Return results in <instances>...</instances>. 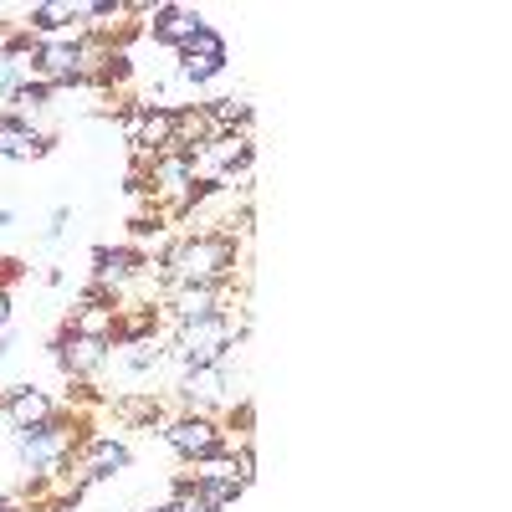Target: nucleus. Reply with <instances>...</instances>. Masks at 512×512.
Here are the masks:
<instances>
[{"label":"nucleus","instance_id":"423d86ee","mask_svg":"<svg viewBox=\"0 0 512 512\" xmlns=\"http://www.w3.org/2000/svg\"><path fill=\"white\" fill-rule=\"evenodd\" d=\"M108 349H113V344H98V338L67 333V338H57V364H62L72 379H88V374H98V369L108 364Z\"/></svg>","mask_w":512,"mask_h":512},{"label":"nucleus","instance_id":"ddd939ff","mask_svg":"<svg viewBox=\"0 0 512 512\" xmlns=\"http://www.w3.org/2000/svg\"><path fill=\"white\" fill-rule=\"evenodd\" d=\"M6 318H11V297H6V287H0V328H6Z\"/></svg>","mask_w":512,"mask_h":512},{"label":"nucleus","instance_id":"f257e3e1","mask_svg":"<svg viewBox=\"0 0 512 512\" xmlns=\"http://www.w3.org/2000/svg\"><path fill=\"white\" fill-rule=\"evenodd\" d=\"M159 267H164L169 287H226L236 277V236H226V231L180 236L164 251Z\"/></svg>","mask_w":512,"mask_h":512},{"label":"nucleus","instance_id":"6e6552de","mask_svg":"<svg viewBox=\"0 0 512 512\" xmlns=\"http://www.w3.org/2000/svg\"><path fill=\"white\" fill-rule=\"evenodd\" d=\"M0 410H6L11 431H26V425H41V420L57 415V405L41 390H6V395H0Z\"/></svg>","mask_w":512,"mask_h":512},{"label":"nucleus","instance_id":"9b49d317","mask_svg":"<svg viewBox=\"0 0 512 512\" xmlns=\"http://www.w3.org/2000/svg\"><path fill=\"white\" fill-rule=\"evenodd\" d=\"M72 21H82V6H72V0H41V6H31V16H26L31 31H67Z\"/></svg>","mask_w":512,"mask_h":512},{"label":"nucleus","instance_id":"f8f14e48","mask_svg":"<svg viewBox=\"0 0 512 512\" xmlns=\"http://www.w3.org/2000/svg\"><path fill=\"white\" fill-rule=\"evenodd\" d=\"M154 512H210V507L190 492V497H169V502H164V507H154Z\"/></svg>","mask_w":512,"mask_h":512},{"label":"nucleus","instance_id":"f03ea898","mask_svg":"<svg viewBox=\"0 0 512 512\" xmlns=\"http://www.w3.org/2000/svg\"><path fill=\"white\" fill-rule=\"evenodd\" d=\"M231 318L216 313V318H195V323H180L175 333V354L185 369H210V364H226L231 354Z\"/></svg>","mask_w":512,"mask_h":512},{"label":"nucleus","instance_id":"4468645a","mask_svg":"<svg viewBox=\"0 0 512 512\" xmlns=\"http://www.w3.org/2000/svg\"><path fill=\"white\" fill-rule=\"evenodd\" d=\"M0 226H11V210H0Z\"/></svg>","mask_w":512,"mask_h":512},{"label":"nucleus","instance_id":"1a4fd4ad","mask_svg":"<svg viewBox=\"0 0 512 512\" xmlns=\"http://www.w3.org/2000/svg\"><path fill=\"white\" fill-rule=\"evenodd\" d=\"M67 333L98 338V344H113V333H118V303H82V308L67 318Z\"/></svg>","mask_w":512,"mask_h":512},{"label":"nucleus","instance_id":"39448f33","mask_svg":"<svg viewBox=\"0 0 512 512\" xmlns=\"http://www.w3.org/2000/svg\"><path fill=\"white\" fill-rule=\"evenodd\" d=\"M47 149H52V139L36 123H26L16 113H0V154L6 159H41Z\"/></svg>","mask_w":512,"mask_h":512},{"label":"nucleus","instance_id":"7ed1b4c3","mask_svg":"<svg viewBox=\"0 0 512 512\" xmlns=\"http://www.w3.org/2000/svg\"><path fill=\"white\" fill-rule=\"evenodd\" d=\"M164 441H169V451H180V456L195 461V466L226 451V431H221L210 415H195V410L169 420V425H164Z\"/></svg>","mask_w":512,"mask_h":512},{"label":"nucleus","instance_id":"0eeeda50","mask_svg":"<svg viewBox=\"0 0 512 512\" xmlns=\"http://www.w3.org/2000/svg\"><path fill=\"white\" fill-rule=\"evenodd\" d=\"M221 292H226V287H169V308H175V323H195V318L226 313Z\"/></svg>","mask_w":512,"mask_h":512},{"label":"nucleus","instance_id":"9d476101","mask_svg":"<svg viewBox=\"0 0 512 512\" xmlns=\"http://www.w3.org/2000/svg\"><path fill=\"white\" fill-rule=\"evenodd\" d=\"M226 395V364H210V369H190V379H185V390H180V400L195 410V415H205L210 405H216Z\"/></svg>","mask_w":512,"mask_h":512},{"label":"nucleus","instance_id":"20e7f679","mask_svg":"<svg viewBox=\"0 0 512 512\" xmlns=\"http://www.w3.org/2000/svg\"><path fill=\"white\" fill-rule=\"evenodd\" d=\"M144 267H149V262H144L139 251H128V246H98V251H93L98 287L113 297V303H118V292H123V287H134V277H139Z\"/></svg>","mask_w":512,"mask_h":512}]
</instances>
